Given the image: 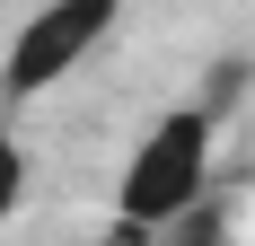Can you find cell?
Masks as SVG:
<instances>
[{
    "label": "cell",
    "instance_id": "obj_1",
    "mask_svg": "<svg viewBox=\"0 0 255 246\" xmlns=\"http://www.w3.org/2000/svg\"><path fill=\"white\" fill-rule=\"evenodd\" d=\"M211 149H220V106H176L141 132V149L124 158L115 185V238L158 246L167 229L211 194Z\"/></svg>",
    "mask_w": 255,
    "mask_h": 246
},
{
    "label": "cell",
    "instance_id": "obj_2",
    "mask_svg": "<svg viewBox=\"0 0 255 246\" xmlns=\"http://www.w3.org/2000/svg\"><path fill=\"white\" fill-rule=\"evenodd\" d=\"M115 26H124V0H35L9 35V53H0V97L26 106L44 88H62Z\"/></svg>",
    "mask_w": 255,
    "mask_h": 246
},
{
    "label": "cell",
    "instance_id": "obj_3",
    "mask_svg": "<svg viewBox=\"0 0 255 246\" xmlns=\"http://www.w3.org/2000/svg\"><path fill=\"white\" fill-rule=\"evenodd\" d=\"M158 246H229V202H220V194H203V202H194V211H185V220L167 229Z\"/></svg>",
    "mask_w": 255,
    "mask_h": 246
},
{
    "label": "cell",
    "instance_id": "obj_4",
    "mask_svg": "<svg viewBox=\"0 0 255 246\" xmlns=\"http://www.w3.org/2000/svg\"><path fill=\"white\" fill-rule=\"evenodd\" d=\"M26 176H35V167H26V149H18V132H0V220H9V211L26 202Z\"/></svg>",
    "mask_w": 255,
    "mask_h": 246
}]
</instances>
